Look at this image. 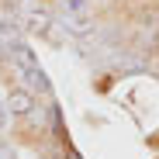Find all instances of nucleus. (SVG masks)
Segmentation results:
<instances>
[{"mask_svg":"<svg viewBox=\"0 0 159 159\" xmlns=\"http://www.w3.org/2000/svg\"><path fill=\"white\" fill-rule=\"evenodd\" d=\"M11 56V66H14V73L28 83L31 90H38V93H48V80H45V73L38 69V59L31 56V48L28 45H17V48H11L7 52Z\"/></svg>","mask_w":159,"mask_h":159,"instance_id":"1","label":"nucleus"},{"mask_svg":"<svg viewBox=\"0 0 159 159\" xmlns=\"http://www.w3.org/2000/svg\"><path fill=\"white\" fill-rule=\"evenodd\" d=\"M21 45V28H17V21L11 17H0V52H11Z\"/></svg>","mask_w":159,"mask_h":159,"instance_id":"2","label":"nucleus"},{"mask_svg":"<svg viewBox=\"0 0 159 159\" xmlns=\"http://www.w3.org/2000/svg\"><path fill=\"white\" fill-rule=\"evenodd\" d=\"M7 111L11 114H31L35 111V97L28 93V90H11V97H7Z\"/></svg>","mask_w":159,"mask_h":159,"instance_id":"3","label":"nucleus"},{"mask_svg":"<svg viewBox=\"0 0 159 159\" xmlns=\"http://www.w3.org/2000/svg\"><path fill=\"white\" fill-rule=\"evenodd\" d=\"M24 28H28V31H48V28H52V17H48V11L31 7L28 14H24Z\"/></svg>","mask_w":159,"mask_h":159,"instance_id":"4","label":"nucleus"},{"mask_svg":"<svg viewBox=\"0 0 159 159\" xmlns=\"http://www.w3.org/2000/svg\"><path fill=\"white\" fill-rule=\"evenodd\" d=\"M66 28H69L73 35H87V31L93 28V21H90L87 14H73V17H66Z\"/></svg>","mask_w":159,"mask_h":159,"instance_id":"5","label":"nucleus"},{"mask_svg":"<svg viewBox=\"0 0 159 159\" xmlns=\"http://www.w3.org/2000/svg\"><path fill=\"white\" fill-rule=\"evenodd\" d=\"M62 11H66V17H73V14H87V4H83V0H69V4H62Z\"/></svg>","mask_w":159,"mask_h":159,"instance_id":"6","label":"nucleus"},{"mask_svg":"<svg viewBox=\"0 0 159 159\" xmlns=\"http://www.w3.org/2000/svg\"><path fill=\"white\" fill-rule=\"evenodd\" d=\"M7 125V100H0V128Z\"/></svg>","mask_w":159,"mask_h":159,"instance_id":"7","label":"nucleus"},{"mask_svg":"<svg viewBox=\"0 0 159 159\" xmlns=\"http://www.w3.org/2000/svg\"><path fill=\"white\" fill-rule=\"evenodd\" d=\"M69 159H80V156H76V152H69Z\"/></svg>","mask_w":159,"mask_h":159,"instance_id":"8","label":"nucleus"}]
</instances>
